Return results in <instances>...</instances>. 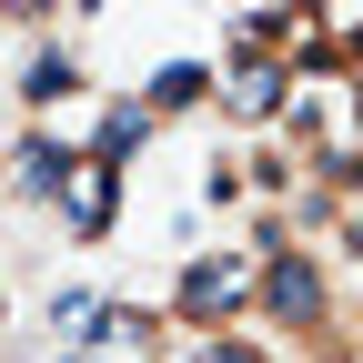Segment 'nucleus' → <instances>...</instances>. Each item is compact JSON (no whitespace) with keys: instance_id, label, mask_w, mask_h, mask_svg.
<instances>
[{"instance_id":"3","label":"nucleus","mask_w":363,"mask_h":363,"mask_svg":"<svg viewBox=\"0 0 363 363\" xmlns=\"http://www.w3.org/2000/svg\"><path fill=\"white\" fill-rule=\"evenodd\" d=\"M51 192H61V212L81 222V233H101V222H111V162H61Z\"/></svg>"},{"instance_id":"4","label":"nucleus","mask_w":363,"mask_h":363,"mask_svg":"<svg viewBox=\"0 0 363 363\" xmlns=\"http://www.w3.org/2000/svg\"><path fill=\"white\" fill-rule=\"evenodd\" d=\"M283 91H293V71H283V61H252V51L233 61V111H242V121L283 111Z\"/></svg>"},{"instance_id":"5","label":"nucleus","mask_w":363,"mask_h":363,"mask_svg":"<svg viewBox=\"0 0 363 363\" xmlns=\"http://www.w3.org/2000/svg\"><path fill=\"white\" fill-rule=\"evenodd\" d=\"M172 363H262V343H233V333H182Z\"/></svg>"},{"instance_id":"2","label":"nucleus","mask_w":363,"mask_h":363,"mask_svg":"<svg viewBox=\"0 0 363 363\" xmlns=\"http://www.w3.org/2000/svg\"><path fill=\"white\" fill-rule=\"evenodd\" d=\"M252 252H212V262H192L182 272V313H192V323H222V313H242L252 303Z\"/></svg>"},{"instance_id":"1","label":"nucleus","mask_w":363,"mask_h":363,"mask_svg":"<svg viewBox=\"0 0 363 363\" xmlns=\"http://www.w3.org/2000/svg\"><path fill=\"white\" fill-rule=\"evenodd\" d=\"M252 272H262V283H252V303L272 313V323H293V333H323L333 293H323V262H313V252H283V242H272V252H252Z\"/></svg>"},{"instance_id":"6","label":"nucleus","mask_w":363,"mask_h":363,"mask_svg":"<svg viewBox=\"0 0 363 363\" xmlns=\"http://www.w3.org/2000/svg\"><path fill=\"white\" fill-rule=\"evenodd\" d=\"M0 323H11V303H0Z\"/></svg>"}]
</instances>
